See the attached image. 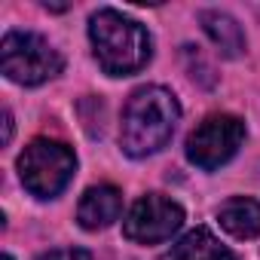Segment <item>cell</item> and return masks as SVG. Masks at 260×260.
I'll list each match as a JSON object with an SVG mask.
<instances>
[{"label": "cell", "instance_id": "13", "mask_svg": "<svg viewBox=\"0 0 260 260\" xmlns=\"http://www.w3.org/2000/svg\"><path fill=\"white\" fill-rule=\"evenodd\" d=\"M4 260H13V257H10V254H4Z\"/></svg>", "mask_w": 260, "mask_h": 260}, {"label": "cell", "instance_id": "11", "mask_svg": "<svg viewBox=\"0 0 260 260\" xmlns=\"http://www.w3.org/2000/svg\"><path fill=\"white\" fill-rule=\"evenodd\" d=\"M40 260H92V254L83 251V248H58V251L43 254Z\"/></svg>", "mask_w": 260, "mask_h": 260}, {"label": "cell", "instance_id": "7", "mask_svg": "<svg viewBox=\"0 0 260 260\" xmlns=\"http://www.w3.org/2000/svg\"><path fill=\"white\" fill-rule=\"evenodd\" d=\"M119 211H122V193L110 184H101V187H89L83 193L77 220L83 230H104L119 217Z\"/></svg>", "mask_w": 260, "mask_h": 260}, {"label": "cell", "instance_id": "9", "mask_svg": "<svg viewBox=\"0 0 260 260\" xmlns=\"http://www.w3.org/2000/svg\"><path fill=\"white\" fill-rule=\"evenodd\" d=\"M217 220H220V226L230 236H236V239H254V236H260V202H254L248 196L226 199L217 208Z\"/></svg>", "mask_w": 260, "mask_h": 260}, {"label": "cell", "instance_id": "6", "mask_svg": "<svg viewBox=\"0 0 260 260\" xmlns=\"http://www.w3.org/2000/svg\"><path fill=\"white\" fill-rule=\"evenodd\" d=\"M181 223H184V208L175 199H169L162 193H147L132 205V211L125 214L122 233L132 242L156 245V242L172 239L181 230Z\"/></svg>", "mask_w": 260, "mask_h": 260}, {"label": "cell", "instance_id": "4", "mask_svg": "<svg viewBox=\"0 0 260 260\" xmlns=\"http://www.w3.org/2000/svg\"><path fill=\"white\" fill-rule=\"evenodd\" d=\"M77 169V156L68 144L61 141H49V138H37L25 147V153L19 156V175L28 193L40 196V199H52L58 196L68 181L74 178Z\"/></svg>", "mask_w": 260, "mask_h": 260}, {"label": "cell", "instance_id": "12", "mask_svg": "<svg viewBox=\"0 0 260 260\" xmlns=\"http://www.w3.org/2000/svg\"><path fill=\"white\" fill-rule=\"evenodd\" d=\"M10 138H13V116H10V110L4 113V144H10Z\"/></svg>", "mask_w": 260, "mask_h": 260}, {"label": "cell", "instance_id": "3", "mask_svg": "<svg viewBox=\"0 0 260 260\" xmlns=\"http://www.w3.org/2000/svg\"><path fill=\"white\" fill-rule=\"evenodd\" d=\"M0 64H4L7 80L19 86H40L61 74V52L31 31H10L0 43Z\"/></svg>", "mask_w": 260, "mask_h": 260}, {"label": "cell", "instance_id": "10", "mask_svg": "<svg viewBox=\"0 0 260 260\" xmlns=\"http://www.w3.org/2000/svg\"><path fill=\"white\" fill-rule=\"evenodd\" d=\"M202 19V28L205 34L211 37V43L217 46V52H223L226 58H236L245 52V34L239 28L236 19H230L226 13H217V10H208L199 16Z\"/></svg>", "mask_w": 260, "mask_h": 260}, {"label": "cell", "instance_id": "8", "mask_svg": "<svg viewBox=\"0 0 260 260\" xmlns=\"http://www.w3.org/2000/svg\"><path fill=\"white\" fill-rule=\"evenodd\" d=\"M162 260H239V257L226 245H220V239H214L205 226H196L184 239H178Z\"/></svg>", "mask_w": 260, "mask_h": 260}, {"label": "cell", "instance_id": "1", "mask_svg": "<svg viewBox=\"0 0 260 260\" xmlns=\"http://www.w3.org/2000/svg\"><path fill=\"white\" fill-rule=\"evenodd\" d=\"M178 116H181V107L169 89L162 86L138 89L122 110V125H119L122 150L135 159L162 150L175 135Z\"/></svg>", "mask_w": 260, "mask_h": 260}, {"label": "cell", "instance_id": "2", "mask_svg": "<svg viewBox=\"0 0 260 260\" xmlns=\"http://www.w3.org/2000/svg\"><path fill=\"white\" fill-rule=\"evenodd\" d=\"M89 40L101 71L110 77H128L150 61V34L116 10H98L89 19Z\"/></svg>", "mask_w": 260, "mask_h": 260}, {"label": "cell", "instance_id": "5", "mask_svg": "<svg viewBox=\"0 0 260 260\" xmlns=\"http://www.w3.org/2000/svg\"><path fill=\"white\" fill-rule=\"evenodd\" d=\"M245 141V122L230 113L205 116L187 138V159L205 172L220 169L236 156V150Z\"/></svg>", "mask_w": 260, "mask_h": 260}]
</instances>
